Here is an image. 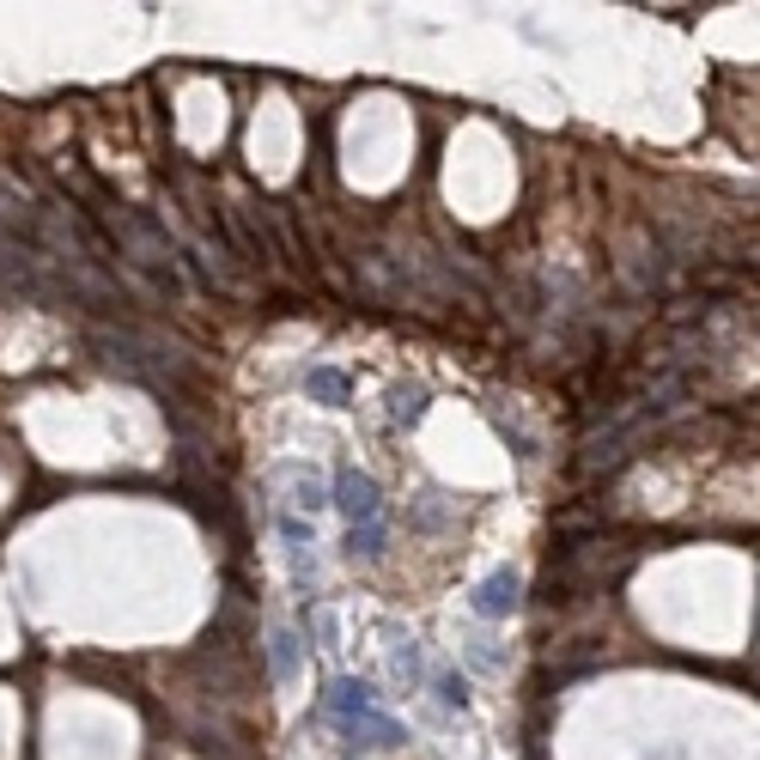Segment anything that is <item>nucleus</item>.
<instances>
[{
	"label": "nucleus",
	"instance_id": "obj_8",
	"mask_svg": "<svg viewBox=\"0 0 760 760\" xmlns=\"http://www.w3.org/2000/svg\"><path fill=\"white\" fill-rule=\"evenodd\" d=\"M347 554H383V524H354V536H347Z\"/></svg>",
	"mask_w": 760,
	"mask_h": 760
},
{
	"label": "nucleus",
	"instance_id": "obj_4",
	"mask_svg": "<svg viewBox=\"0 0 760 760\" xmlns=\"http://www.w3.org/2000/svg\"><path fill=\"white\" fill-rule=\"evenodd\" d=\"M347 736L354 742H366V748H402L407 742V730L395 718H383V712H366V718H354L347 724Z\"/></svg>",
	"mask_w": 760,
	"mask_h": 760
},
{
	"label": "nucleus",
	"instance_id": "obj_1",
	"mask_svg": "<svg viewBox=\"0 0 760 760\" xmlns=\"http://www.w3.org/2000/svg\"><path fill=\"white\" fill-rule=\"evenodd\" d=\"M335 505L347 512V524H378V512H383V493H378V481L371 474H359V469H342V481H335Z\"/></svg>",
	"mask_w": 760,
	"mask_h": 760
},
{
	"label": "nucleus",
	"instance_id": "obj_7",
	"mask_svg": "<svg viewBox=\"0 0 760 760\" xmlns=\"http://www.w3.org/2000/svg\"><path fill=\"white\" fill-rule=\"evenodd\" d=\"M390 414L402 420V426H414V420L426 414V390H420V383H414V390H395L390 395Z\"/></svg>",
	"mask_w": 760,
	"mask_h": 760
},
{
	"label": "nucleus",
	"instance_id": "obj_10",
	"mask_svg": "<svg viewBox=\"0 0 760 760\" xmlns=\"http://www.w3.org/2000/svg\"><path fill=\"white\" fill-rule=\"evenodd\" d=\"M395 675H402V682H414V675H420V651H414V639H395Z\"/></svg>",
	"mask_w": 760,
	"mask_h": 760
},
{
	"label": "nucleus",
	"instance_id": "obj_2",
	"mask_svg": "<svg viewBox=\"0 0 760 760\" xmlns=\"http://www.w3.org/2000/svg\"><path fill=\"white\" fill-rule=\"evenodd\" d=\"M469 603H474V615H481V621H505V615H517V603H524V578H517L512 566H499V572L487 578L481 590H474Z\"/></svg>",
	"mask_w": 760,
	"mask_h": 760
},
{
	"label": "nucleus",
	"instance_id": "obj_9",
	"mask_svg": "<svg viewBox=\"0 0 760 760\" xmlns=\"http://www.w3.org/2000/svg\"><path fill=\"white\" fill-rule=\"evenodd\" d=\"M438 700H445V706H469V682H462L457 669H450V675H438Z\"/></svg>",
	"mask_w": 760,
	"mask_h": 760
},
{
	"label": "nucleus",
	"instance_id": "obj_5",
	"mask_svg": "<svg viewBox=\"0 0 760 760\" xmlns=\"http://www.w3.org/2000/svg\"><path fill=\"white\" fill-rule=\"evenodd\" d=\"M304 390H311V402H323V407H347V378L335 366H311Z\"/></svg>",
	"mask_w": 760,
	"mask_h": 760
},
{
	"label": "nucleus",
	"instance_id": "obj_3",
	"mask_svg": "<svg viewBox=\"0 0 760 760\" xmlns=\"http://www.w3.org/2000/svg\"><path fill=\"white\" fill-rule=\"evenodd\" d=\"M323 712H328V718H342V724L366 718V712H371V688L359 682V675H335V682L323 688Z\"/></svg>",
	"mask_w": 760,
	"mask_h": 760
},
{
	"label": "nucleus",
	"instance_id": "obj_6",
	"mask_svg": "<svg viewBox=\"0 0 760 760\" xmlns=\"http://www.w3.org/2000/svg\"><path fill=\"white\" fill-rule=\"evenodd\" d=\"M275 651H268V663H275V682H292V669H299V639L292 633H275Z\"/></svg>",
	"mask_w": 760,
	"mask_h": 760
}]
</instances>
